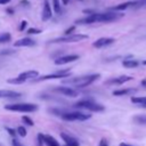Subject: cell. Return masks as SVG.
I'll use <instances>...</instances> for the list:
<instances>
[{"label": "cell", "instance_id": "cell-27", "mask_svg": "<svg viewBox=\"0 0 146 146\" xmlns=\"http://www.w3.org/2000/svg\"><path fill=\"white\" fill-rule=\"evenodd\" d=\"M16 131H17V135L21 136V137H25V136H26V129H25L24 127H22V125H19V127L16 129Z\"/></svg>", "mask_w": 146, "mask_h": 146}, {"label": "cell", "instance_id": "cell-21", "mask_svg": "<svg viewBox=\"0 0 146 146\" xmlns=\"http://www.w3.org/2000/svg\"><path fill=\"white\" fill-rule=\"evenodd\" d=\"M133 121L138 124H146V114H138L133 116Z\"/></svg>", "mask_w": 146, "mask_h": 146}, {"label": "cell", "instance_id": "cell-33", "mask_svg": "<svg viewBox=\"0 0 146 146\" xmlns=\"http://www.w3.org/2000/svg\"><path fill=\"white\" fill-rule=\"evenodd\" d=\"M14 52H15V50H11V49H5V50L0 51L1 55H10V54H14Z\"/></svg>", "mask_w": 146, "mask_h": 146}, {"label": "cell", "instance_id": "cell-42", "mask_svg": "<svg viewBox=\"0 0 146 146\" xmlns=\"http://www.w3.org/2000/svg\"><path fill=\"white\" fill-rule=\"evenodd\" d=\"M62 2H63V5H67L68 3V0H62Z\"/></svg>", "mask_w": 146, "mask_h": 146}, {"label": "cell", "instance_id": "cell-38", "mask_svg": "<svg viewBox=\"0 0 146 146\" xmlns=\"http://www.w3.org/2000/svg\"><path fill=\"white\" fill-rule=\"evenodd\" d=\"M10 0H0V5H5V3H8Z\"/></svg>", "mask_w": 146, "mask_h": 146}, {"label": "cell", "instance_id": "cell-32", "mask_svg": "<svg viewBox=\"0 0 146 146\" xmlns=\"http://www.w3.org/2000/svg\"><path fill=\"white\" fill-rule=\"evenodd\" d=\"M26 26H27V22H26V21H22V22H21V25H19V27H18V30H19V31H24V30L26 29Z\"/></svg>", "mask_w": 146, "mask_h": 146}, {"label": "cell", "instance_id": "cell-7", "mask_svg": "<svg viewBox=\"0 0 146 146\" xmlns=\"http://www.w3.org/2000/svg\"><path fill=\"white\" fill-rule=\"evenodd\" d=\"M71 75L70 68L66 70H62V71H57L56 73H51V74H47V75H42L36 78L34 81H44V80H52V79H62V78H68Z\"/></svg>", "mask_w": 146, "mask_h": 146}, {"label": "cell", "instance_id": "cell-5", "mask_svg": "<svg viewBox=\"0 0 146 146\" xmlns=\"http://www.w3.org/2000/svg\"><path fill=\"white\" fill-rule=\"evenodd\" d=\"M86 39H88V35L86 34H71V35H63V36L52 39L49 42L50 43H64V42L67 43V42H79Z\"/></svg>", "mask_w": 146, "mask_h": 146}, {"label": "cell", "instance_id": "cell-23", "mask_svg": "<svg viewBox=\"0 0 146 146\" xmlns=\"http://www.w3.org/2000/svg\"><path fill=\"white\" fill-rule=\"evenodd\" d=\"M131 102H132L133 104H138V105H140V104H146V96H145V97H132V98H131Z\"/></svg>", "mask_w": 146, "mask_h": 146}, {"label": "cell", "instance_id": "cell-24", "mask_svg": "<svg viewBox=\"0 0 146 146\" xmlns=\"http://www.w3.org/2000/svg\"><path fill=\"white\" fill-rule=\"evenodd\" d=\"M52 1V8H54V11L56 14H59L62 8H60V5H59V1L58 0H51Z\"/></svg>", "mask_w": 146, "mask_h": 146}, {"label": "cell", "instance_id": "cell-12", "mask_svg": "<svg viewBox=\"0 0 146 146\" xmlns=\"http://www.w3.org/2000/svg\"><path fill=\"white\" fill-rule=\"evenodd\" d=\"M52 16V10H51V6L49 3L48 0H44L43 2V9H42V15H41V18L43 22L50 19Z\"/></svg>", "mask_w": 146, "mask_h": 146}, {"label": "cell", "instance_id": "cell-11", "mask_svg": "<svg viewBox=\"0 0 146 146\" xmlns=\"http://www.w3.org/2000/svg\"><path fill=\"white\" fill-rule=\"evenodd\" d=\"M114 41L115 40L113 38H99L92 43V46L95 48H104V47H107V46L114 43Z\"/></svg>", "mask_w": 146, "mask_h": 146}, {"label": "cell", "instance_id": "cell-13", "mask_svg": "<svg viewBox=\"0 0 146 146\" xmlns=\"http://www.w3.org/2000/svg\"><path fill=\"white\" fill-rule=\"evenodd\" d=\"M19 79H22L24 82L27 81V80H35L36 78H39V72L38 71H33V70H30V71H25L23 73H21L18 75Z\"/></svg>", "mask_w": 146, "mask_h": 146}, {"label": "cell", "instance_id": "cell-4", "mask_svg": "<svg viewBox=\"0 0 146 146\" xmlns=\"http://www.w3.org/2000/svg\"><path fill=\"white\" fill-rule=\"evenodd\" d=\"M74 107H76V108H84V110H88V111H91V112H102V111L105 110V107L102 104L95 103V102L89 100V99H83V100H80V102L75 103Z\"/></svg>", "mask_w": 146, "mask_h": 146}, {"label": "cell", "instance_id": "cell-9", "mask_svg": "<svg viewBox=\"0 0 146 146\" xmlns=\"http://www.w3.org/2000/svg\"><path fill=\"white\" fill-rule=\"evenodd\" d=\"M76 59H79V55H65L62 57H57L55 59V64L56 65H64V64L74 62Z\"/></svg>", "mask_w": 146, "mask_h": 146}, {"label": "cell", "instance_id": "cell-37", "mask_svg": "<svg viewBox=\"0 0 146 146\" xmlns=\"http://www.w3.org/2000/svg\"><path fill=\"white\" fill-rule=\"evenodd\" d=\"M13 146H24V145H22L19 141H17L16 139H13Z\"/></svg>", "mask_w": 146, "mask_h": 146}, {"label": "cell", "instance_id": "cell-10", "mask_svg": "<svg viewBox=\"0 0 146 146\" xmlns=\"http://www.w3.org/2000/svg\"><path fill=\"white\" fill-rule=\"evenodd\" d=\"M131 80H132V76H130V75H121V76H116V78H112V79L107 80L106 84H123Z\"/></svg>", "mask_w": 146, "mask_h": 146}, {"label": "cell", "instance_id": "cell-31", "mask_svg": "<svg viewBox=\"0 0 146 146\" xmlns=\"http://www.w3.org/2000/svg\"><path fill=\"white\" fill-rule=\"evenodd\" d=\"M75 31V26L73 25V26H70L66 31H65V35H71V34H73V32Z\"/></svg>", "mask_w": 146, "mask_h": 146}, {"label": "cell", "instance_id": "cell-35", "mask_svg": "<svg viewBox=\"0 0 146 146\" xmlns=\"http://www.w3.org/2000/svg\"><path fill=\"white\" fill-rule=\"evenodd\" d=\"M98 146H108V141L105 138H102L100 141H99V144H98Z\"/></svg>", "mask_w": 146, "mask_h": 146}, {"label": "cell", "instance_id": "cell-16", "mask_svg": "<svg viewBox=\"0 0 146 146\" xmlns=\"http://www.w3.org/2000/svg\"><path fill=\"white\" fill-rule=\"evenodd\" d=\"M21 96V92L14 90H0V98H17Z\"/></svg>", "mask_w": 146, "mask_h": 146}, {"label": "cell", "instance_id": "cell-43", "mask_svg": "<svg viewBox=\"0 0 146 146\" xmlns=\"http://www.w3.org/2000/svg\"><path fill=\"white\" fill-rule=\"evenodd\" d=\"M139 106H141V107H144V108H146V104H140Z\"/></svg>", "mask_w": 146, "mask_h": 146}, {"label": "cell", "instance_id": "cell-44", "mask_svg": "<svg viewBox=\"0 0 146 146\" xmlns=\"http://www.w3.org/2000/svg\"><path fill=\"white\" fill-rule=\"evenodd\" d=\"M143 64H144V65H146V59H145V60L143 62Z\"/></svg>", "mask_w": 146, "mask_h": 146}, {"label": "cell", "instance_id": "cell-34", "mask_svg": "<svg viewBox=\"0 0 146 146\" xmlns=\"http://www.w3.org/2000/svg\"><path fill=\"white\" fill-rule=\"evenodd\" d=\"M7 131H8V133H9L11 137H15V136L17 135V131L14 130V129H11V128H7Z\"/></svg>", "mask_w": 146, "mask_h": 146}, {"label": "cell", "instance_id": "cell-22", "mask_svg": "<svg viewBox=\"0 0 146 146\" xmlns=\"http://www.w3.org/2000/svg\"><path fill=\"white\" fill-rule=\"evenodd\" d=\"M10 39H11V35H10V33H1L0 34V43H6V42H8V41H10Z\"/></svg>", "mask_w": 146, "mask_h": 146}, {"label": "cell", "instance_id": "cell-3", "mask_svg": "<svg viewBox=\"0 0 146 146\" xmlns=\"http://www.w3.org/2000/svg\"><path fill=\"white\" fill-rule=\"evenodd\" d=\"M6 110L8 111H14V112H35L38 110V105L32 104V103H18V104H8L5 106Z\"/></svg>", "mask_w": 146, "mask_h": 146}, {"label": "cell", "instance_id": "cell-39", "mask_svg": "<svg viewBox=\"0 0 146 146\" xmlns=\"http://www.w3.org/2000/svg\"><path fill=\"white\" fill-rule=\"evenodd\" d=\"M7 13H8V14H10V15H13V13H14L13 8H8V9H7Z\"/></svg>", "mask_w": 146, "mask_h": 146}, {"label": "cell", "instance_id": "cell-41", "mask_svg": "<svg viewBox=\"0 0 146 146\" xmlns=\"http://www.w3.org/2000/svg\"><path fill=\"white\" fill-rule=\"evenodd\" d=\"M119 146H133V145H130V144H127V143H121Z\"/></svg>", "mask_w": 146, "mask_h": 146}, {"label": "cell", "instance_id": "cell-40", "mask_svg": "<svg viewBox=\"0 0 146 146\" xmlns=\"http://www.w3.org/2000/svg\"><path fill=\"white\" fill-rule=\"evenodd\" d=\"M140 84H141L143 87H145V88H146V79H144V80L140 82Z\"/></svg>", "mask_w": 146, "mask_h": 146}, {"label": "cell", "instance_id": "cell-1", "mask_svg": "<svg viewBox=\"0 0 146 146\" xmlns=\"http://www.w3.org/2000/svg\"><path fill=\"white\" fill-rule=\"evenodd\" d=\"M123 14L117 11H108V13H95L92 15H88L87 17L79 18L75 21L76 24H92V23H107L113 22L121 18Z\"/></svg>", "mask_w": 146, "mask_h": 146}, {"label": "cell", "instance_id": "cell-19", "mask_svg": "<svg viewBox=\"0 0 146 146\" xmlns=\"http://www.w3.org/2000/svg\"><path fill=\"white\" fill-rule=\"evenodd\" d=\"M122 65L124 67H127V68H135V67H137L139 65V63L136 59H124L122 62Z\"/></svg>", "mask_w": 146, "mask_h": 146}, {"label": "cell", "instance_id": "cell-26", "mask_svg": "<svg viewBox=\"0 0 146 146\" xmlns=\"http://www.w3.org/2000/svg\"><path fill=\"white\" fill-rule=\"evenodd\" d=\"M146 6V0H136L133 1V7L135 8H141Z\"/></svg>", "mask_w": 146, "mask_h": 146}, {"label": "cell", "instance_id": "cell-29", "mask_svg": "<svg viewBox=\"0 0 146 146\" xmlns=\"http://www.w3.org/2000/svg\"><path fill=\"white\" fill-rule=\"evenodd\" d=\"M26 33L27 34H39V33H41V30L34 29V27H30V29L26 30Z\"/></svg>", "mask_w": 146, "mask_h": 146}, {"label": "cell", "instance_id": "cell-28", "mask_svg": "<svg viewBox=\"0 0 146 146\" xmlns=\"http://www.w3.org/2000/svg\"><path fill=\"white\" fill-rule=\"evenodd\" d=\"M22 120H23V122L24 123H26L27 125H30V127H32L34 123H33V120L31 119V117H29V116H26V115H24L23 117H22Z\"/></svg>", "mask_w": 146, "mask_h": 146}, {"label": "cell", "instance_id": "cell-6", "mask_svg": "<svg viewBox=\"0 0 146 146\" xmlns=\"http://www.w3.org/2000/svg\"><path fill=\"white\" fill-rule=\"evenodd\" d=\"M91 117V114L82 112H66L62 114V119L65 121H86Z\"/></svg>", "mask_w": 146, "mask_h": 146}, {"label": "cell", "instance_id": "cell-8", "mask_svg": "<svg viewBox=\"0 0 146 146\" xmlns=\"http://www.w3.org/2000/svg\"><path fill=\"white\" fill-rule=\"evenodd\" d=\"M57 94H60L63 96H66V97H76L79 95V91L73 89V88H70V87H64V86H59V87H56L52 89Z\"/></svg>", "mask_w": 146, "mask_h": 146}, {"label": "cell", "instance_id": "cell-18", "mask_svg": "<svg viewBox=\"0 0 146 146\" xmlns=\"http://www.w3.org/2000/svg\"><path fill=\"white\" fill-rule=\"evenodd\" d=\"M130 7H133V1L123 2V3H120V5H117V6L112 7V8H110V9L113 10V11H122V10H125L127 8H130Z\"/></svg>", "mask_w": 146, "mask_h": 146}, {"label": "cell", "instance_id": "cell-36", "mask_svg": "<svg viewBox=\"0 0 146 146\" xmlns=\"http://www.w3.org/2000/svg\"><path fill=\"white\" fill-rule=\"evenodd\" d=\"M83 13H84V14H89V15H92V14H95L96 11H95V10H92V9H84V10H83Z\"/></svg>", "mask_w": 146, "mask_h": 146}, {"label": "cell", "instance_id": "cell-30", "mask_svg": "<svg viewBox=\"0 0 146 146\" xmlns=\"http://www.w3.org/2000/svg\"><path fill=\"white\" fill-rule=\"evenodd\" d=\"M42 144H44V136L39 133L38 135V146H42Z\"/></svg>", "mask_w": 146, "mask_h": 146}, {"label": "cell", "instance_id": "cell-20", "mask_svg": "<svg viewBox=\"0 0 146 146\" xmlns=\"http://www.w3.org/2000/svg\"><path fill=\"white\" fill-rule=\"evenodd\" d=\"M44 144H46L47 146H59L58 141H57L54 137H51V136H49V135H46V136H44Z\"/></svg>", "mask_w": 146, "mask_h": 146}, {"label": "cell", "instance_id": "cell-2", "mask_svg": "<svg viewBox=\"0 0 146 146\" xmlns=\"http://www.w3.org/2000/svg\"><path fill=\"white\" fill-rule=\"evenodd\" d=\"M100 75L99 74H91V75H83V76H75L70 79H64V84H71L76 88H86L89 84H91L94 81H96Z\"/></svg>", "mask_w": 146, "mask_h": 146}, {"label": "cell", "instance_id": "cell-46", "mask_svg": "<svg viewBox=\"0 0 146 146\" xmlns=\"http://www.w3.org/2000/svg\"><path fill=\"white\" fill-rule=\"evenodd\" d=\"M65 146H68V145H65Z\"/></svg>", "mask_w": 146, "mask_h": 146}, {"label": "cell", "instance_id": "cell-17", "mask_svg": "<svg viewBox=\"0 0 146 146\" xmlns=\"http://www.w3.org/2000/svg\"><path fill=\"white\" fill-rule=\"evenodd\" d=\"M137 92V89L135 88H127V89H119V90H114L113 95L114 96H125V95H132Z\"/></svg>", "mask_w": 146, "mask_h": 146}, {"label": "cell", "instance_id": "cell-15", "mask_svg": "<svg viewBox=\"0 0 146 146\" xmlns=\"http://www.w3.org/2000/svg\"><path fill=\"white\" fill-rule=\"evenodd\" d=\"M60 137H62V139L65 141V145H68V146H79L78 139L73 138L72 136H68L67 133L62 132V133H60Z\"/></svg>", "mask_w": 146, "mask_h": 146}, {"label": "cell", "instance_id": "cell-45", "mask_svg": "<svg viewBox=\"0 0 146 146\" xmlns=\"http://www.w3.org/2000/svg\"><path fill=\"white\" fill-rule=\"evenodd\" d=\"M79 1H83V0H79Z\"/></svg>", "mask_w": 146, "mask_h": 146}, {"label": "cell", "instance_id": "cell-25", "mask_svg": "<svg viewBox=\"0 0 146 146\" xmlns=\"http://www.w3.org/2000/svg\"><path fill=\"white\" fill-rule=\"evenodd\" d=\"M7 82L8 83H11V84H21V83H24V81L22 79H19L18 76L17 78H13V79H8Z\"/></svg>", "mask_w": 146, "mask_h": 146}, {"label": "cell", "instance_id": "cell-14", "mask_svg": "<svg viewBox=\"0 0 146 146\" xmlns=\"http://www.w3.org/2000/svg\"><path fill=\"white\" fill-rule=\"evenodd\" d=\"M35 44H36V41L31 39V38H27V36L23 38V39H19L14 43L15 47H33Z\"/></svg>", "mask_w": 146, "mask_h": 146}]
</instances>
